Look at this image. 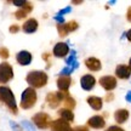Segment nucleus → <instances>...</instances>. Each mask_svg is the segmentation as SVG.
I'll return each mask as SVG.
<instances>
[{"instance_id":"1","label":"nucleus","mask_w":131,"mask_h":131,"mask_svg":"<svg viewBox=\"0 0 131 131\" xmlns=\"http://www.w3.org/2000/svg\"><path fill=\"white\" fill-rule=\"evenodd\" d=\"M27 83H28L32 88H37V89H40L42 86H45L47 83V74L45 72H41V70H32L27 74Z\"/></svg>"},{"instance_id":"2","label":"nucleus","mask_w":131,"mask_h":131,"mask_svg":"<svg viewBox=\"0 0 131 131\" xmlns=\"http://www.w3.org/2000/svg\"><path fill=\"white\" fill-rule=\"evenodd\" d=\"M0 102L5 103L14 114H17V104L12 91L6 86H0Z\"/></svg>"},{"instance_id":"3","label":"nucleus","mask_w":131,"mask_h":131,"mask_svg":"<svg viewBox=\"0 0 131 131\" xmlns=\"http://www.w3.org/2000/svg\"><path fill=\"white\" fill-rule=\"evenodd\" d=\"M38 100L37 92L33 88H27L23 91V94L21 96V107L23 109H29L32 108Z\"/></svg>"},{"instance_id":"4","label":"nucleus","mask_w":131,"mask_h":131,"mask_svg":"<svg viewBox=\"0 0 131 131\" xmlns=\"http://www.w3.org/2000/svg\"><path fill=\"white\" fill-rule=\"evenodd\" d=\"M33 123L37 125L39 129H47L49 126H51V119L50 115L46 113H37L34 117H33Z\"/></svg>"},{"instance_id":"5","label":"nucleus","mask_w":131,"mask_h":131,"mask_svg":"<svg viewBox=\"0 0 131 131\" xmlns=\"http://www.w3.org/2000/svg\"><path fill=\"white\" fill-rule=\"evenodd\" d=\"M67 96H68V92H50L46 96V102L51 108H57L61 101H64Z\"/></svg>"},{"instance_id":"6","label":"nucleus","mask_w":131,"mask_h":131,"mask_svg":"<svg viewBox=\"0 0 131 131\" xmlns=\"http://www.w3.org/2000/svg\"><path fill=\"white\" fill-rule=\"evenodd\" d=\"M14 77V70H12V67L9 64V63H0V83L1 84H5L7 83L9 80L12 79Z\"/></svg>"},{"instance_id":"7","label":"nucleus","mask_w":131,"mask_h":131,"mask_svg":"<svg viewBox=\"0 0 131 131\" xmlns=\"http://www.w3.org/2000/svg\"><path fill=\"white\" fill-rule=\"evenodd\" d=\"M52 131H73L70 127L69 123L63 120V119H56L51 123Z\"/></svg>"},{"instance_id":"8","label":"nucleus","mask_w":131,"mask_h":131,"mask_svg":"<svg viewBox=\"0 0 131 131\" xmlns=\"http://www.w3.org/2000/svg\"><path fill=\"white\" fill-rule=\"evenodd\" d=\"M100 84L102 86L104 90H107V91H111V90L115 89V86H117V79L114 78V77H102L101 79H100Z\"/></svg>"},{"instance_id":"9","label":"nucleus","mask_w":131,"mask_h":131,"mask_svg":"<svg viewBox=\"0 0 131 131\" xmlns=\"http://www.w3.org/2000/svg\"><path fill=\"white\" fill-rule=\"evenodd\" d=\"M95 84H96V79L90 74L83 75L81 79H80V85H81V88L84 90H86V91H90V90L94 89Z\"/></svg>"},{"instance_id":"10","label":"nucleus","mask_w":131,"mask_h":131,"mask_svg":"<svg viewBox=\"0 0 131 131\" xmlns=\"http://www.w3.org/2000/svg\"><path fill=\"white\" fill-rule=\"evenodd\" d=\"M115 74L119 79H129L131 75V68L130 66L126 64H119L115 69Z\"/></svg>"},{"instance_id":"11","label":"nucleus","mask_w":131,"mask_h":131,"mask_svg":"<svg viewBox=\"0 0 131 131\" xmlns=\"http://www.w3.org/2000/svg\"><path fill=\"white\" fill-rule=\"evenodd\" d=\"M69 52V47L66 42H57L53 46V55L56 57H64Z\"/></svg>"},{"instance_id":"12","label":"nucleus","mask_w":131,"mask_h":131,"mask_svg":"<svg viewBox=\"0 0 131 131\" xmlns=\"http://www.w3.org/2000/svg\"><path fill=\"white\" fill-rule=\"evenodd\" d=\"M88 125L90 127H94V129H102L106 125V122H104V119L102 117H100V115H94V117H91L88 120Z\"/></svg>"},{"instance_id":"13","label":"nucleus","mask_w":131,"mask_h":131,"mask_svg":"<svg viewBox=\"0 0 131 131\" xmlns=\"http://www.w3.org/2000/svg\"><path fill=\"white\" fill-rule=\"evenodd\" d=\"M70 83H72V79L70 77H67V75H60V78L57 79V86L63 92H67V90L70 86Z\"/></svg>"},{"instance_id":"14","label":"nucleus","mask_w":131,"mask_h":131,"mask_svg":"<svg viewBox=\"0 0 131 131\" xmlns=\"http://www.w3.org/2000/svg\"><path fill=\"white\" fill-rule=\"evenodd\" d=\"M16 60L21 66H28L32 62V55L28 51H19L16 56Z\"/></svg>"},{"instance_id":"15","label":"nucleus","mask_w":131,"mask_h":131,"mask_svg":"<svg viewBox=\"0 0 131 131\" xmlns=\"http://www.w3.org/2000/svg\"><path fill=\"white\" fill-rule=\"evenodd\" d=\"M22 29H23L24 33H28V34L37 32V29H38V21H37V19H34V18L27 19V21L24 22Z\"/></svg>"},{"instance_id":"16","label":"nucleus","mask_w":131,"mask_h":131,"mask_svg":"<svg viewBox=\"0 0 131 131\" xmlns=\"http://www.w3.org/2000/svg\"><path fill=\"white\" fill-rule=\"evenodd\" d=\"M85 64L92 72H97V70L101 69V62H100V60L95 58V57H90L88 60H85Z\"/></svg>"},{"instance_id":"17","label":"nucleus","mask_w":131,"mask_h":131,"mask_svg":"<svg viewBox=\"0 0 131 131\" xmlns=\"http://www.w3.org/2000/svg\"><path fill=\"white\" fill-rule=\"evenodd\" d=\"M114 119L118 124H123L129 119V112L127 109H118L117 112L114 113Z\"/></svg>"},{"instance_id":"18","label":"nucleus","mask_w":131,"mask_h":131,"mask_svg":"<svg viewBox=\"0 0 131 131\" xmlns=\"http://www.w3.org/2000/svg\"><path fill=\"white\" fill-rule=\"evenodd\" d=\"M88 103L89 106L95 111H100L102 108V98L97 97V96H90L88 98Z\"/></svg>"},{"instance_id":"19","label":"nucleus","mask_w":131,"mask_h":131,"mask_svg":"<svg viewBox=\"0 0 131 131\" xmlns=\"http://www.w3.org/2000/svg\"><path fill=\"white\" fill-rule=\"evenodd\" d=\"M58 114L61 115V118L63 120H66V122H73V119H74V114L72 113V111L66 109V108L60 109V111H58Z\"/></svg>"},{"instance_id":"20","label":"nucleus","mask_w":131,"mask_h":131,"mask_svg":"<svg viewBox=\"0 0 131 131\" xmlns=\"http://www.w3.org/2000/svg\"><path fill=\"white\" fill-rule=\"evenodd\" d=\"M63 102H64L66 109H69V111H72V109L75 107V101H74V98H72L69 95H68V96L64 98V101H63Z\"/></svg>"},{"instance_id":"21","label":"nucleus","mask_w":131,"mask_h":131,"mask_svg":"<svg viewBox=\"0 0 131 131\" xmlns=\"http://www.w3.org/2000/svg\"><path fill=\"white\" fill-rule=\"evenodd\" d=\"M64 26H66V29L68 30V33H69V32H74L75 29L78 28V23H77L75 21H69V22L64 23Z\"/></svg>"},{"instance_id":"22","label":"nucleus","mask_w":131,"mask_h":131,"mask_svg":"<svg viewBox=\"0 0 131 131\" xmlns=\"http://www.w3.org/2000/svg\"><path fill=\"white\" fill-rule=\"evenodd\" d=\"M75 58H77V52H75L74 50H73V51H70L69 57H67V58H66V64H67V66L73 64V63H74V62L77 61Z\"/></svg>"},{"instance_id":"23","label":"nucleus","mask_w":131,"mask_h":131,"mask_svg":"<svg viewBox=\"0 0 131 131\" xmlns=\"http://www.w3.org/2000/svg\"><path fill=\"white\" fill-rule=\"evenodd\" d=\"M22 127H23L26 131H35L34 127H33V125L29 122H27V120H23V122H22Z\"/></svg>"},{"instance_id":"24","label":"nucleus","mask_w":131,"mask_h":131,"mask_svg":"<svg viewBox=\"0 0 131 131\" xmlns=\"http://www.w3.org/2000/svg\"><path fill=\"white\" fill-rule=\"evenodd\" d=\"M57 29H58V33H60V35H61V37H66V35L68 34V30L66 29L64 24H58Z\"/></svg>"},{"instance_id":"25","label":"nucleus","mask_w":131,"mask_h":131,"mask_svg":"<svg viewBox=\"0 0 131 131\" xmlns=\"http://www.w3.org/2000/svg\"><path fill=\"white\" fill-rule=\"evenodd\" d=\"M27 14H28V12H26L23 9H21V10H18V11H16V12H15V16H16V18L22 19V18H24V17L27 16Z\"/></svg>"},{"instance_id":"26","label":"nucleus","mask_w":131,"mask_h":131,"mask_svg":"<svg viewBox=\"0 0 131 131\" xmlns=\"http://www.w3.org/2000/svg\"><path fill=\"white\" fill-rule=\"evenodd\" d=\"M9 56V50L6 47H0V57L1 58H7Z\"/></svg>"},{"instance_id":"27","label":"nucleus","mask_w":131,"mask_h":131,"mask_svg":"<svg viewBox=\"0 0 131 131\" xmlns=\"http://www.w3.org/2000/svg\"><path fill=\"white\" fill-rule=\"evenodd\" d=\"M55 21L58 22L60 24H64V18H63V16H61V15H56L55 16Z\"/></svg>"},{"instance_id":"28","label":"nucleus","mask_w":131,"mask_h":131,"mask_svg":"<svg viewBox=\"0 0 131 131\" xmlns=\"http://www.w3.org/2000/svg\"><path fill=\"white\" fill-rule=\"evenodd\" d=\"M70 11H72V7H70V6H68V7H66V9H62V10H60V12H58V14L57 15H64V14H69Z\"/></svg>"},{"instance_id":"29","label":"nucleus","mask_w":131,"mask_h":131,"mask_svg":"<svg viewBox=\"0 0 131 131\" xmlns=\"http://www.w3.org/2000/svg\"><path fill=\"white\" fill-rule=\"evenodd\" d=\"M22 9H23L26 12H30V11H32V9H33V6H32V4H30V3H26V5H24Z\"/></svg>"},{"instance_id":"30","label":"nucleus","mask_w":131,"mask_h":131,"mask_svg":"<svg viewBox=\"0 0 131 131\" xmlns=\"http://www.w3.org/2000/svg\"><path fill=\"white\" fill-rule=\"evenodd\" d=\"M26 3L27 1H24V0H15L14 4L16 5V6H19V7H23L24 5H26Z\"/></svg>"},{"instance_id":"31","label":"nucleus","mask_w":131,"mask_h":131,"mask_svg":"<svg viewBox=\"0 0 131 131\" xmlns=\"http://www.w3.org/2000/svg\"><path fill=\"white\" fill-rule=\"evenodd\" d=\"M10 125H11V127H12V130L14 131H22L21 130V127H19L15 122H10Z\"/></svg>"},{"instance_id":"32","label":"nucleus","mask_w":131,"mask_h":131,"mask_svg":"<svg viewBox=\"0 0 131 131\" xmlns=\"http://www.w3.org/2000/svg\"><path fill=\"white\" fill-rule=\"evenodd\" d=\"M106 131H124L122 129V127H119V126H114V125H113V126H109L107 129V130Z\"/></svg>"},{"instance_id":"33","label":"nucleus","mask_w":131,"mask_h":131,"mask_svg":"<svg viewBox=\"0 0 131 131\" xmlns=\"http://www.w3.org/2000/svg\"><path fill=\"white\" fill-rule=\"evenodd\" d=\"M19 30V27L18 26H16V24H14V26H11L10 27V32L11 33H17Z\"/></svg>"},{"instance_id":"34","label":"nucleus","mask_w":131,"mask_h":131,"mask_svg":"<svg viewBox=\"0 0 131 131\" xmlns=\"http://www.w3.org/2000/svg\"><path fill=\"white\" fill-rule=\"evenodd\" d=\"M73 131H89V129L86 126H77Z\"/></svg>"},{"instance_id":"35","label":"nucleus","mask_w":131,"mask_h":131,"mask_svg":"<svg viewBox=\"0 0 131 131\" xmlns=\"http://www.w3.org/2000/svg\"><path fill=\"white\" fill-rule=\"evenodd\" d=\"M126 18L129 22H131V6L127 9V12H126Z\"/></svg>"},{"instance_id":"36","label":"nucleus","mask_w":131,"mask_h":131,"mask_svg":"<svg viewBox=\"0 0 131 131\" xmlns=\"http://www.w3.org/2000/svg\"><path fill=\"white\" fill-rule=\"evenodd\" d=\"M125 100H126L127 102L131 103V91H129V92L126 94V97H125Z\"/></svg>"},{"instance_id":"37","label":"nucleus","mask_w":131,"mask_h":131,"mask_svg":"<svg viewBox=\"0 0 131 131\" xmlns=\"http://www.w3.org/2000/svg\"><path fill=\"white\" fill-rule=\"evenodd\" d=\"M113 97H114V96H113V94H109V95H107V97H106V101H112V100H113Z\"/></svg>"},{"instance_id":"38","label":"nucleus","mask_w":131,"mask_h":131,"mask_svg":"<svg viewBox=\"0 0 131 131\" xmlns=\"http://www.w3.org/2000/svg\"><path fill=\"white\" fill-rule=\"evenodd\" d=\"M126 38H127V40H129V41H131V29L126 33Z\"/></svg>"},{"instance_id":"39","label":"nucleus","mask_w":131,"mask_h":131,"mask_svg":"<svg viewBox=\"0 0 131 131\" xmlns=\"http://www.w3.org/2000/svg\"><path fill=\"white\" fill-rule=\"evenodd\" d=\"M83 1H73V4H75V5H78V4H81Z\"/></svg>"},{"instance_id":"40","label":"nucleus","mask_w":131,"mask_h":131,"mask_svg":"<svg viewBox=\"0 0 131 131\" xmlns=\"http://www.w3.org/2000/svg\"><path fill=\"white\" fill-rule=\"evenodd\" d=\"M129 64H130V68H131V58H130V62H129Z\"/></svg>"}]
</instances>
